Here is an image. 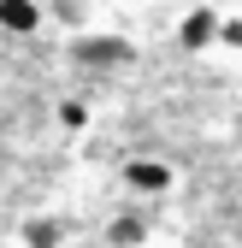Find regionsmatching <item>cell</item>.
<instances>
[{"label": "cell", "instance_id": "obj_2", "mask_svg": "<svg viewBox=\"0 0 242 248\" xmlns=\"http://www.w3.org/2000/svg\"><path fill=\"white\" fill-rule=\"evenodd\" d=\"M219 6H189L183 18H177V47H189V53H207V47H219Z\"/></svg>", "mask_w": 242, "mask_h": 248}, {"label": "cell", "instance_id": "obj_8", "mask_svg": "<svg viewBox=\"0 0 242 248\" xmlns=\"http://www.w3.org/2000/svg\"><path fill=\"white\" fill-rule=\"evenodd\" d=\"M219 47L242 53V12H225V18H219Z\"/></svg>", "mask_w": 242, "mask_h": 248}, {"label": "cell", "instance_id": "obj_7", "mask_svg": "<svg viewBox=\"0 0 242 248\" xmlns=\"http://www.w3.org/2000/svg\"><path fill=\"white\" fill-rule=\"evenodd\" d=\"M53 118H59V130H89V101H77V95H65L53 107Z\"/></svg>", "mask_w": 242, "mask_h": 248}, {"label": "cell", "instance_id": "obj_4", "mask_svg": "<svg viewBox=\"0 0 242 248\" xmlns=\"http://www.w3.org/2000/svg\"><path fill=\"white\" fill-rule=\"evenodd\" d=\"M18 242L24 248H65V219H53V213H30L18 225Z\"/></svg>", "mask_w": 242, "mask_h": 248}, {"label": "cell", "instance_id": "obj_5", "mask_svg": "<svg viewBox=\"0 0 242 248\" xmlns=\"http://www.w3.org/2000/svg\"><path fill=\"white\" fill-rule=\"evenodd\" d=\"M0 30L6 36H36L42 30V6L36 0H0Z\"/></svg>", "mask_w": 242, "mask_h": 248}, {"label": "cell", "instance_id": "obj_6", "mask_svg": "<svg viewBox=\"0 0 242 248\" xmlns=\"http://www.w3.org/2000/svg\"><path fill=\"white\" fill-rule=\"evenodd\" d=\"M106 242L112 248H142L148 242V219H142V213H118V219L106 225Z\"/></svg>", "mask_w": 242, "mask_h": 248}, {"label": "cell", "instance_id": "obj_3", "mask_svg": "<svg viewBox=\"0 0 242 248\" xmlns=\"http://www.w3.org/2000/svg\"><path fill=\"white\" fill-rule=\"evenodd\" d=\"M171 183H177V171L166 160H124V189H136V195H166Z\"/></svg>", "mask_w": 242, "mask_h": 248}, {"label": "cell", "instance_id": "obj_1", "mask_svg": "<svg viewBox=\"0 0 242 248\" xmlns=\"http://www.w3.org/2000/svg\"><path fill=\"white\" fill-rule=\"evenodd\" d=\"M136 59V42L130 36H101V30H83V36H71V65L83 71H118Z\"/></svg>", "mask_w": 242, "mask_h": 248}]
</instances>
